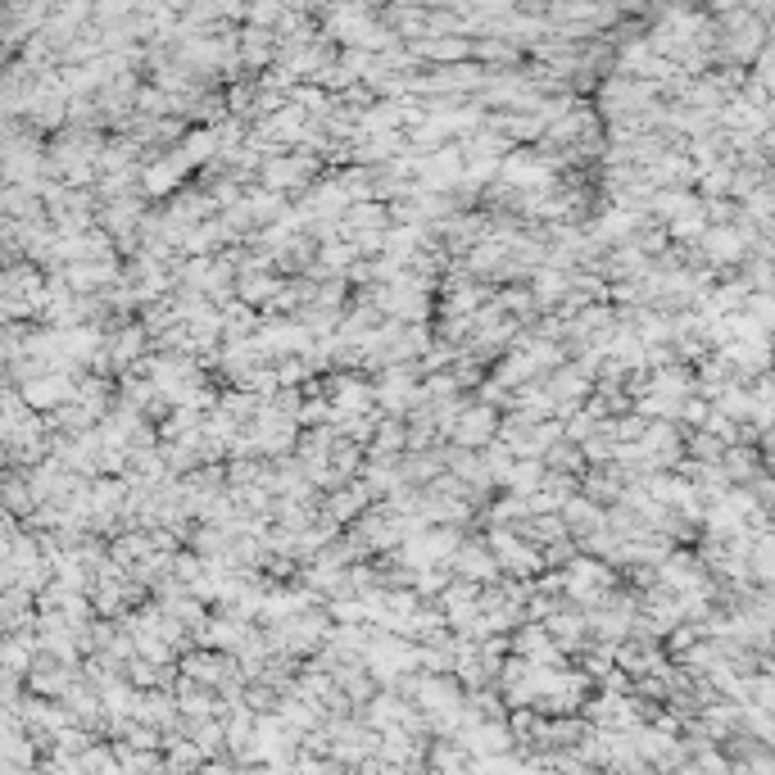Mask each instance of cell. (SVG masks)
Here are the masks:
<instances>
[{"mask_svg":"<svg viewBox=\"0 0 775 775\" xmlns=\"http://www.w3.org/2000/svg\"><path fill=\"white\" fill-rule=\"evenodd\" d=\"M431 762H436L441 775H477V762L458 749V743H436L431 749Z\"/></svg>","mask_w":775,"mask_h":775,"instance_id":"obj_1","label":"cell"}]
</instances>
